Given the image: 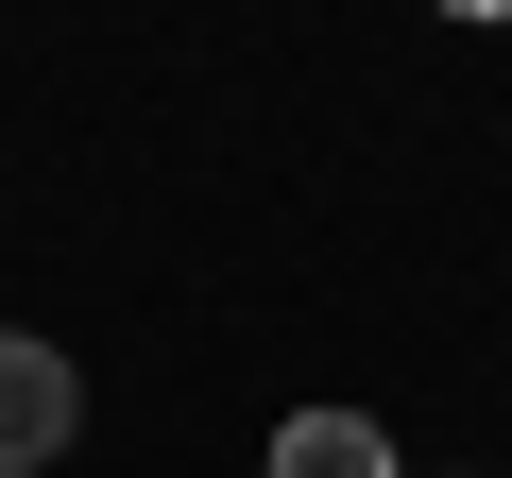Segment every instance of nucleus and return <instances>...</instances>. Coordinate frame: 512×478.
<instances>
[{"label": "nucleus", "mask_w": 512, "mask_h": 478, "mask_svg": "<svg viewBox=\"0 0 512 478\" xmlns=\"http://www.w3.org/2000/svg\"><path fill=\"white\" fill-rule=\"evenodd\" d=\"M69 427H86L69 359H52L35 325H0V478H35V461H69Z\"/></svg>", "instance_id": "nucleus-1"}, {"label": "nucleus", "mask_w": 512, "mask_h": 478, "mask_svg": "<svg viewBox=\"0 0 512 478\" xmlns=\"http://www.w3.org/2000/svg\"><path fill=\"white\" fill-rule=\"evenodd\" d=\"M274 478H393V444H376L359 410H291V427H274Z\"/></svg>", "instance_id": "nucleus-2"}, {"label": "nucleus", "mask_w": 512, "mask_h": 478, "mask_svg": "<svg viewBox=\"0 0 512 478\" xmlns=\"http://www.w3.org/2000/svg\"><path fill=\"white\" fill-rule=\"evenodd\" d=\"M444 18H512V0H444Z\"/></svg>", "instance_id": "nucleus-3"}]
</instances>
